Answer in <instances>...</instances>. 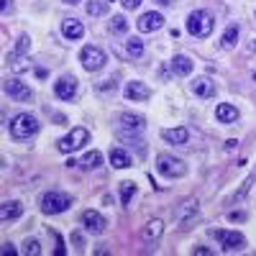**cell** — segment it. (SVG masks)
<instances>
[{"label":"cell","mask_w":256,"mask_h":256,"mask_svg":"<svg viewBox=\"0 0 256 256\" xmlns=\"http://www.w3.org/2000/svg\"><path fill=\"white\" fill-rule=\"evenodd\" d=\"M28 49H31V38H28L26 34H24V36H18V41H16V52H18V54H26Z\"/></svg>","instance_id":"4dcf8cb0"},{"label":"cell","mask_w":256,"mask_h":256,"mask_svg":"<svg viewBox=\"0 0 256 256\" xmlns=\"http://www.w3.org/2000/svg\"><path fill=\"white\" fill-rule=\"evenodd\" d=\"M195 218H198V200H187L174 212V220L180 223V228H190V223L195 220Z\"/></svg>","instance_id":"8fae6325"},{"label":"cell","mask_w":256,"mask_h":256,"mask_svg":"<svg viewBox=\"0 0 256 256\" xmlns=\"http://www.w3.org/2000/svg\"><path fill=\"white\" fill-rule=\"evenodd\" d=\"M110 31H113V34H126V31H128V20H126L123 16H113V20H110Z\"/></svg>","instance_id":"f1b7e54d"},{"label":"cell","mask_w":256,"mask_h":256,"mask_svg":"<svg viewBox=\"0 0 256 256\" xmlns=\"http://www.w3.org/2000/svg\"><path fill=\"white\" fill-rule=\"evenodd\" d=\"M126 49H128V54H131L134 59H138V56L144 54V41L134 36V38H128V41H126Z\"/></svg>","instance_id":"4316f807"},{"label":"cell","mask_w":256,"mask_h":256,"mask_svg":"<svg viewBox=\"0 0 256 256\" xmlns=\"http://www.w3.org/2000/svg\"><path fill=\"white\" fill-rule=\"evenodd\" d=\"M88 13L90 16H105V13H108V6H105L102 0H90V3H88Z\"/></svg>","instance_id":"83f0119b"},{"label":"cell","mask_w":256,"mask_h":256,"mask_svg":"<svg viewBox=\"0 0 256 256\" xmlns=\"http://www.w3.org/2000/svg\"><path fill=\"white\" fill-rule=\"evenodd\" d=\"M162 230H164V223L162 220H148L146 228H144V236L152 241V238H159L162 236Z\"/></svg>","instance_id":"cb8c5ba5"},{"label":"cell","mask_w":256,"mask_h":256,"mask_svg":"<svg viewBox=\"0 0 256 256\" xmlns=\"http://www.w3.org/2000/svg\"><path fill=\"white\" fill-rule=\"evenodd\" d=\"M120 3H123V8L134 10V8H138V6H141V0H120Z\"/></svg>","instance_id":"836d02e7"},{"label":"cell","mask_w":256,"mask_h":256,"mask_svg":"<svg viewBox=\"0 0 256 256\" xmlns=\"http://www.w3.org/2000/svg\"><path fill=\"white\" fill-rule=\"evenodd\" d=\"M3 254H16V248H13V244H3Z\"/></svg>","instance_id":"8d00e7d4"},{"label":"cell","mask_w":256,"mask_h":256,"mask_svg":"<svg viewBox=\"0 0 256 256\" xmlns=\"http://www.w3.org/2000/svg\"><path fill=\"white\" fill-rule=\"evenodd\" d=\"M162 26H164V16H162V13H156V10H148V13H144V16L136 20V28H138L141 34L159 31Z\"/></svg>","instance_id":"30bf717a"},{"label":"cell","mask_w":256,"mask_h":256,"mask_svg":"<svg viewBox=\"0 0 256 256\" xmlns=\"http://www.w3.org/2000/svg\"><path fill=\"white\" fill-rule=\"evenodd\" d=\"M100 162H102L100 152H88V154L82 156V162H80V164H82L84 169H98V166H100Z\"/></svg>","instance_id":"484cf974"},{"label":"cell","mask_w":256,"mask_h":256,"mask_svg":"<svg viewBox=\"0 0 256 256\" xmlns=\"http://www.w3.org/2000/svg\"><path fill=\"white\" fill-rule=\"evenodd\" d=\"M110 3H113V0H110Z\"/></svg>","instance_id":"ee69618b"},{"label":"cell","mask_w":256,"mask_h":256,"mask_svg":"<svg viewBox=\"0 0 256 256\" xmlns=\"http://www.w3.org/2000/svg\"><path fill=\"white\" fill-rule=\"evenodd\" d=\"M126 98H128V100H134V102H138V100H148V98H152V90H148L144 82L134 80V82H128V84H126Z\"/></svg>","instance_id":"5bb4252c"},{"label":"cell","mask_w":256,"mask_h":256,"mask_svg":"<svg viewBox=\"0 0 256 256\" xmlns=\"http://www.w3.org/2000/svg\"><path fill=\"white\" fill-rule=\"evenodd\" d=\"M228 220H246V212H228Z\"/></svg>","instance_id":"e575fe53"},{"label":"cell","mask_w":256,"mask_h":256,"mask_svg":"<svg viewBox=\"0 0 256 256\" xmlns=\"http://www.w3.org/2000/svg\"><path fill=\"white\" fill-rule=\"evenodd\" d=\"M156 3H159V6H172L174 0H156Z\"/></svg>","instance_id":"ab89813d"},{"label":"cell","mask_w":256,"mask_h":256,"mask_svg":"<svg viewBox=\"0 0 256 256\" xmlns=\"http://www.w3.org/2000/svg\"><path fill=\"white\" fill-rule=\"evenodd\" d=\"M8 64H10V70L13 72H28L31 70V64H28V59H26V54H18V52H13V54H8Z\"/></svg>","instance_id":"7402d4cb"},{"label":"cell","mask_w":256,"mask_h":256,"mask_svg":"<svg viewBox=\"0 0 256 256\" xmlns=\"http://www.w3.org/2000/svg\"><path fill=\"white\" fill-rule=\"evenodd\" d=\"M212 238H218L223 251L230 254V251H241L246 248V238H244V233H236V230H216V228H210L208 230Z\"/></svg>","instance_id":"5b68a950"},{"label":"cell","mask_w":256,"mask_h":256,"mask_svg":"<svg viewBox=\"0 0 256 256\" xmlns=\"http://www.w3.org/2000/svg\"><path fill=\"white\" fill-rule=\"evenodd\" d=\"M80 62L88 72H100L105 67V62H108V56H105V52L98 49V46H84L80 52Z\"/></svg>","instance_id":"52a82bcc"},{"label":"cell","mask_w":256,"mask_h":256,"mask_svg":"<svg viewBox=\"0 0 256 256\" xmlns=\"http://www.w3.org/2000/svg\"><path fill=\"white\" fill-rule=\"evenodd\" d=\"M192 92H195L198 98H212L216 95V82H212L210 77H195V82H192Z\"/></svg>","instance_id":"2e32d148"},{"label":"cell","mask_w":256,"mask_h":256,"mask_svg":"<svg viewBox=\"0 0 256 256\" xmlns=\"http://www.w3.org/2000/svg\"><path fill=\"white\" fill-rule=\"evenodd\" d=\"M24 251L31 254V256H38V254H41V246H38L36 238H26V241H24Z\"/></svg>","instance_id":"f546056e"},{"label":"cell","mask_w":256,"mask_h":256,"mask_svg":"<svg viewBox=\"0 0 256 256\" xmlns=\"http://www.w3.org/2000/svg\"><path fill=\"white\" fill-rule=\"evenodd\" d=\"M20 212H24V205H20L18 200H10V202H3V208H0V218L8 223V220L20 218Z\"/></svg>","instance_id":"ac0fdd59"},{"label":"cell","mask_w":256,"mask_h":256,"mask_svg":"<svg viewBox=\"0 0 256 256\" xmlns=\"http://www.w3.org/2000/svg\"><path fill=\"white\" fill-rule=\"evenodd\" d=\"M13 8V3H10V0H3V13H8Z\"/></svg>","instance_id":"f35d334b"},{"label":"cell","mask_w":256,"mask_h":256,"mask_svg":"<svg viewBox=\"0 0 256 256\" xmlns=\"http://www.w3.org/2000/svg\"><path fill=\"white\" fill-rule=\"evenodd\" d=\"M118 120H120V134H141L146 126V120L141 116H134V113H123Z\"/></svg>","instance_id":"4fadbf2b"},{"label":"cell","mask_w":256,"mask_h":256,"mask_svg":"<svg viewBox=\"0 0 256 256\" xmlns=\"http://www.w3.org/2000/svg\"><path fill=\"white\" fill-rule=\"evenodd\" d=\"M248 49H251V52H256V41H254V44H251V46H248Z\"/></svg>","instance_id":"b9f144b4"},{"label":"cell","mask_w":256,"mask_h":256,"mask_svg":"<svg viewBox=\"0 0 256 256\" xmlns=\"http://www.w3.org/2000/svg\"><path fill=\"white\" fill-rule=\"evenodd\" d=\"M62 3H67V6H77L80 0H62Z\"/></svg>","instance_id":"60d3db41"},{"label":"cell","mask_w":256,"mask_h":256,"mask_svg":"<svg viewBox=\"0 0 256 256\" xmlns=\"http://www.w3.org/2000/svg\"><path fill=\"white\" fill-rule=\"evenodd\" d=\"M212 24L216 20H212V16L208 10H192L187 16V31L198 38H208L212 34Z\"/></svg>","instance_id":"7a4b0ae2"},{"label":"cell","mask_w":256,"mask_h":256,"mask_svg":"<svg viewBox=\"0 0 256 256\" xmlns=\"http://www.w3.org/2000/svg\"><path fill=\"white\" fill-rule=\"evenodd\" d=\"M136 195V184L131 182V180H126V182H120V202L123 205H128L131 202V198Z\"/></svg>","instance_id":"d4e9b609"},{"label":"cell","mask_w":256,"mask_h":256,"mask_svg":"<svg viewBox=\"0 0 256 256\" xmlns=\"http://www.w3.org/2000/svg\"><path fill=\"white\" fill-rule=\"evenodd\" d=\"M54 92H56V98L59 100H72L74 98V92H77V80L74 77H59L56 82H54Z\"/></svg>","instance_id":"7c38bea8"},{"label":"cell","mask_w":256,"mask_h":256,"mask_svg":"<svg viewBox=\"0 0 256 256\" xmlns=\"http://www.w3.org/2000/svg\"><path fill=\"white\" fill-rule=\"evenodd\" d=\"M88 138H90L88 128L77 126V128H72V134H67L64 138L56 141V148H59L62 154H72V152H77V148H82L84 144H88Z\"/></svg>","instance_id":"277c9868"},{"label":"cell","mask_w":256,"mask_h":256,"mask_svg":"<svg viewBox=\"0 0 256 256\" xmlns=\"http://www.w3.org/2000/svg\"><path fill=\"white\" fill-rule=\"evenodd\" d=\"M6 92L13 98V100H18V102H28V100H34V92H31V88H26V82H20V80H6Z\"/></svg>","instance_id":"ba28073f"},{"label":"cell","mask_w":256,"mask_h":256,"mask_svg":"<svg viewBox=\"0 0 256 256\" xmlns=\"http://www.w3.org/2000/svg\"><path fill=\"white\" fill-rule=\"evenodd\" d=\"M254 80H256V72H254Z\"/></svg>","instance_id":"7bdbcfd3"},{"label":"cell","mask_w":256,"mask_h":256,"mask_svg":"<svg viewBox=\"0 0 256 256\" xmlns=\"http://www.w3.org/2000/svg\"><path fill=\"white\" fill-rule=\"evenodd\" d=\"M8 131H10V136H13V138H18V141L31 138V136H36V134H38V120H36L31 113H18V116H13V118H10Z\"/></svg>","instance_id":"6da1fadb"},{"label":"cell","mask_w":256,"mask_h":256,"mask_svg":"<svg viewBox=\"0 0 256 256\" xmlns=\"http://www.w3.org/2000/svg\"><path fill=\"white\" fill-rule=\"evenodd\" d=\"M62 34H64V38L77 41V38L84 36V26L80 24L77 18H64V20H62Z\"/></svg>","instance_id":"9a60e30c"},{"label":"cell","mask_w":256,"mask_h":256,"mask_svg":"<svg viewBox=\"0 0 256 256\" xmlns=\"http://www.w3.org/2000/svg\"><path fill=\"white\" fill-rule=\"evenodd\" d=\"M216 118H218L220 123H236V118H238V110L233 108L230 102H220L218 108H216Z\"/></svg>","instance_id":"d6986e66"},{"label":"cell","mask_w":256,"mask_h":256,"mask_svg":"<svg viewBox=\"0 0 256 256\" xmlns=\"http://www.w3.org/2000/svg\"><path fill=\"white\" fill-rule=\"evenodd\" d=\"M110 164L116 169H128L134 162H131V156H128V152H123V148H110Z\"/></svg>","instance_id":"603a6c76"},{"label":"cell","mask_w":256,"mask_h":256,"mask_svg":"<svg viewBox=\"0 0 256 256\" xmlns=\"http://www.w3.org/2000/svg\"><path fill=\"white\" fill-rule=\"evenodd\" d=\"M72 205V198L67 192H59V190H49L44 198H41V210L46 212V216H59Z\"/></svg>","instance_id":"3957f363"},{"label":"cell","mask_w":256,"mask_h":256,"mask_svg":"<svg viewBox=\"0 0 256 256\" xmlns=\"http://www.w3.org/2000/svg\"><path fill=\"white\" fill-rule=\"evenodd\" d=\"M169 70H172V74H177V77H187L192 72V62H190V56L177 54L172 62H169Z\"/></svg>","instance_id":"e0dca14e"},{"label":"cell","mask_w":256,"mask_h":256,"mask_svg":"<svg viewBox=\"0 0 256 256\" xmlns=\"http://www.w3.org/2000/svg\"><path fill=\"white\" fill-rule=\"evenodd\" d=\"M82 226L88 233H92V236H100L105 230V226H108V220H105L98 210H84L82 212Z\"/></svg>","instance_id":"9c48e42d"},{"label":"cell","mask_w":256,"mask_h":256,"mask_svg":"<svg viewBox=\"0 0 256 256\" xmlns=\"http://www.w3.org/2000/svg\"><path fill=\"white\" fill-rule=\"evenodd\" d=\"M195 254H200V256H208V254H210V251H208V248H205V246H198V248H195Z\"/></svg>","instance_id":"74e56055"},{"label":"cell","mask_w":256,"mask_h":256,"mask_svg":"<svg viewBox=\"0 0 256 256\" xmlns=\"http://www.w3.org/2000/svg\"><path fill=\"white\" fill-rule=\"evenodd\" d=\"M156 169H159V174L164 177H184L187 174V164L182 159H174L172 154H159L156 156Z\"/></svg>","instance_id":"8992f818"},{"label":"cell","mask_w":256,"mask_h":256,"mask_svg":"<svg viewBox=\"0 0 256 256\" xmlns=\"http://www.w3.org/2000/svg\"><path fill=\"white\" fill-rule=\"evenodd\" d=\"M238 24H230L226 31H223V36H220V46L223 49H233V46H236V41H238Z\"/></svg>","instance_id":"44dd1931"},{"label":"cell","mask_w":256,"mask_h":256,"mask_svg":"<svg viewBox=\"0 0 256 256\" xmlns=\"http://www.w3.org/2000/svg\"><path fill=\"white\" fill-rule=\"evenodd\" d=\"M251 182H254V177H248V180L244 182V187H241V192H238V195H236V200H241V198L246 195V192H248V187H251Z\"/></svg>","instance_id":"d6a6232c"},{"label":"cell","mask_w":256,"mask_h":256,"mask_svg":"<svg viewBox=\"0 0 256 256\" xmlns=\"http://www.w3.org/2000/svg\"><path fill=\"white\" fill-rule=\"evenodd\" d=\"M54 238H56V254L64 256V254H67V248H64V238L59 236V233H54Z\"/></svg>","instance_id":"1f68e13d"},{"label":"cell","mask_w":256,"mask_h":256,"mask_svg":"<svg viewBox=\"0 0 256 256\" xmlns=\"http://www.w3.org/2000/svg\"><path fill=\"white\" fill-rule=\"evenodd\" d=\"M162 136H164V141H169V144H187L190 131L180 126V128H166V131H162Z\"/></svg>","instance_id":"ffe728a7"},{"label":"cell","mask_w":256,"mask_h":256,"mask_svg":"<svg viewBox=\"0 0 256 256\" xmlns=\"http://www.w3.org/2000/svg\"><path fill=\"white\" fill-rule=\"evenodd\" d=\"M72 241L77 244V248H80V251L84 248V241H82V236H80V233H74V236H72Z\"/></svg>","instance_id":"d590c367"}]
</instances>
